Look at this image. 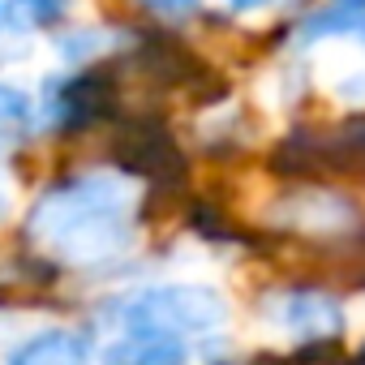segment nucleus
<instances>
[{"mask_svg": "<svg viewBox=\"0 0 365 365\" xmlns=\"http://www.w3.org/2000/svg\"><path fill=\"white\" fill-rule=\"evenodd\" d=\"M129 180L112 172H86L39 198L31 215V237L65 262H103L129 245Z\"/></svg>", "mask_w": 365, "mask_h": 365, "instance_id": "f257e3e1", "label": "nucleus"}, {"mask_svg": "<svg viewBox=\"0 0 365 365\" xmlns=\"http://www.w3.org/2000/svg\"><path fill=\"white\" fill-rule=\"evenodd\" d=\"M116 108V78L108 69L73 65L61 78H48L35 103V125L52 133H82L99 120H108Z\"/></svg>", "mask_w": 365, "mask_h": 365, "instance_id": "f03ea898", "label": "nucleus"}, {"mask_svg": "<svg viewBox=\"0 0 365 365\" xmlns=\"http://www.w3.org/2000/svg\"><path fill=\"white\" fill-rule=\"evenodd\" d=\"M228 318V305L207 284H159L129 301L125 322L138 331H168V335H194L215 331Z\"/></svg>", "mask_w": 365, "mask_h": 365, "instance_id": "7ed1b4c3", "label": "nucleus"}, {"mask_svg": "<svg viewBox=\"0 0 365 365\" xmlns=\"http://www.w3.org/2000/svg\"><path fill=\"white\" fill-rule=\"evenodd\" d=\"M275 220H279L284 228L327 237V232H344V228L352 224V202H348V198H339V194H331V190L309 185V190L288 194V198L279 202Z\"/></svg>", "mask_w": 365, "mask_h": 365, "instance_id": "20e7f679", "label": "nucleus"}, {"mask_svg": "<svg viewBox=\"0 0 365 365\" xmlns=\"http://www.w3.org/2000/svg\"><path fill=\"white\" fill-rule=\"evenodd\" d=\"M275 322L297 339H327L339 331V305L327 292H284L275 301Z\"/></svg>", "mask_w": 365, "mask_h": 365, "instance_id": "39448f33", "label": "nucleus"}, {"mask_svg": "<svg viewBox=\"0 0 365 365\" xmlns=\"http://www.w3.org/2000/svg\"><path fill=\"white\" fill-rule=\"evenodd\" d=\"M103 365H185V348L168 331H138L129 327L125 339L108 344Z\"/></svg>", "mask_w": 365, "mask_h": 365, "instance_id": "423d86ee", "label": "nucleus"}, {"mask_svg": "<svg viewBox=\"0 0 365 365\" xmlns=\"http://www.w3.org/2000/svg\"><path fill=\"white\" fill-rule=\"evenodd\" d=\"M86 352H91L86 335H78V331H43V335L26 339L9 356V365H82Z\"/></svg>", "mask_w": 365, "mask_h": 365, "instance_id": "0eeeda50", "label": "nucleus"}, {"mask_svg": "<svg viewBox=\"0 0 365 365\" xmlns=\"http://www.w3.org/2000/svg\"><path fill=\"white\" fill-rule=\"evenodd\" d=\"M78 0H0L5 9V26H26V31H61L73 22Z\"/></svg>", "mask_w": 365, "mask_h": 365, "instance_id": "6e6552de", "label": "nucleus"}, {"mask_svg": "<svg viewBox=\"0 0 365 365\" xmlns=\"http://www.w3.org/2000/svg\"><path fill=\"white\" fill-rule=\"evenodd\" d=\"M26 125H35V99L14 82H0V142L18 138Z\"/></svg>", "mask_w": 365, "mask_h": 365, "instance_id": "1a4fd4ad", "label": "nucleus"}, {"mask_svg": "<svg viewBox=\"0 0 365 365\" xmlns=\"http://www.w3.org/2000/svg\"><path fill=\"white\" fill-rule=\"evenodd\" d=\"M138 9L155 26H180V22H194L202 14V0H138Z\"/></svg>", "mask_w": 365, "mask_h": 365, "instance_id": "9d476101", "label": "nucleus"}, {"mask_svg": "<svg viewBox=\"0 0 365 365\" xmlns=\"http://www.w3.org/2000/svg\"><path fill=\"white\" fill-rule=\"evenodd\" d=\"M275 0H228V9L237 14V18H250V14H262V9H271Z\"/></svg>", "mask_w": 365, "mask_h": 365, "instance_id": "9b49d317", "label": "nucleus"}, {"mask_svg": "<svg viewBox=\"0 0 365 365\" xmlns=\"http://www.w3.org/2000/svg\"><path fill=\"white\" fill-rule=\"evenodd\" d=\"M5 211H9V202H5V194H0V220H5Z\"/></svg>", "mask_w": 365, "mask_h": 365, "instance_id": "f8f14e48", "label": "nucleus"}, {"mask_svg": "<svg viewBox=\"0 0 365 365\" xmlns=\"http://www.w3.org/2000/svg\"><path fill=\"white\" fill-rule=\"evenodd\" d=\"M356 39H361V43H365V18H361V26H356Z\"/></svg>", "mask_w": 365, "mask_h": 365, "instance_id": "ddd939ff", "label": "nucleus"}, {"mask_svg": "<svg viewBox=\"0 0 365 365\" xmlns=\"http://www.w3.org/2000/svg\"><path fill=\"white\" fill-rule=\"evenodd\" d=\"M0 31H5V9H0Z\"/></svg>", "mask_w": 365, "mask_h": 365, "instance_id": "4468645a", "label": "nucleus"}]
</instances>
